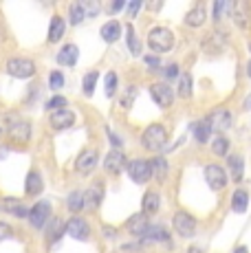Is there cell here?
Instances as JSON below:
<instances>
[{
  "mask_svg": "<svg viewBox=\"0 0 251 253\" xmlns=\"http://www.w3.org/2000/svg\"><path fill=\"white\" fill-rule=\"evenodd\" d=\"M167 141V132L161 124H152L146 128V132L141 134V145L148 150V152H159V150L166 148Z\"/></svg>",
  "mask_w": 251,
  "mask_h": 253,
  "instance_id": "6da1fadb",
  "label": "cell"
},
{
  "mask_svg": "<svg viewBox=\"0 0 251 253\" xmlns=\"http://www.w3.org/2000/svg\"><path fill=\"white\" fill-rule=\"evenodd\" d=\"M148 46L152 48L154 53H166L174 46V33L166 27H154L150 33H148Z\"/></svg>",
  "mask_w": 251,
  "mask_h": 253,
  "instance_id": "7a4b0ae2",
  "label": "cell"
},
{
  "mask_svg": "<svg viewBox=\"0 0 251 253\" xmlns=\"http://www.w3.org/2000/svg\"><path fill=\"white\" fill-rule=\"evenodd\" d=\"M128 174L134 183L143 185L152 178V165L148 161H141V159H132V161L128 163Z\"/></svg>",
  "mask_w": 251,
  "mask_h": 253,
  "instance_id": "3957f363",
  "label": "cell"
},
{
  "mask_svg": "<svg viewBox=\"0 0 251 253\" xmlns=\"http://www.w3.org/2000/svg\"><path fill=\"white\" fill-rule=\"evenodd\" d=\"M7 73L13 77H20V80H27V77L36 75V64L31 60H22V57H13V60L7 62Z\"/></svg>",
  "mask_w": 251,
  "mask_h": 253,
  "instance_id": "277c9868",
  "label": "cell"
},
{
  "mask_svg": "<svg viewBox=\"0 0 251 253\" xmlns=\"http://www.w3.org/2000/svg\"><path fill=\"white\" fill-rule=\"evenodd\" d=\"M174 229L181 238H192L196 233V220L185 211L174 213Z\"/></svg>",
  "mask_w": 251,
  "mask_h": 253,
  "instance_id": "5b68a950",
  "label": "cell"
},
{
  "mask_svg": "<svg viewBox=\"0 0 251 253\" xmlns=\"http://www.w3.org/2000/svg\"><path fill=\"white\" fill-rule=\"evenodd\" d=\"M49 211H51V205L46 201L36 203V205L29 209V222H31L33 229H42V227H44L46 218H49Z\"/></svg>",
  "mask_w": 251,
  "mask_h": 253,
  "instance_id": "8992f818",
  "label": "cell"
},
{
  "mask_svg": "<svg viewBox=\"0 0 251 253\" xmlns=\"http://www.w3.org/2000/svg\"><path fill=\"white\" fill-rule=\"evenodd\" d=\"M205 181L214 192H220L227 185V174L220 165H207L205 168Z\"/></svg>",
  "mask_w": 251,
  "mask_h": 253,
  "instance_id": "52a82bcc",
  "label": "cell"
},
{
  "mask_svg": "<svg viewBox=\"0 0 251 253\" xmlns=\"http://www.w3.org/2000/svg\"><path fill=\"white\" fill-rule=\"evenodd\" d=\"M97 159H99V154H97V150L95 148H88V150H84V152L77 157V161H75V169L80 174H88V172H93V168L97 165Z\"/></svg>",
  "mask_w": 251,
  "mask_h": 253,
  "instance_id": "ba28073f",
  "label": "cell"
},
{
  "mask_svg": "<svg viewBox=\"0 0 251 253\" xmlns=\"http://www.w3.org/2000/svg\"><path fill=\"white\" fill-rule=\"evenodd\" d=\"M150 95L154 97V101H157L161 108H167V106H172V101H174V90L167 84H152Z\"/></svg>",
  "mask_w": 251,
  "mask_h": 253,
  "instance_id": "9c48e42d",
  "label": "cell"
},
{
  "mask_svg": "<svg viewBox=\"0 0 251 253\" xmlns=\"http://www.w3.org/2000/svg\"><path fill=\"white\" fill-rule=\"evenodd\" d=\"M104 168H106V172L108 174H119L124 168H128L122 150H110V152L106 154V159H104Z\"/></svg>",
  "mask_w": 251,
  "mask_h": 253,
  "instance_id": "30bf717a",
  "label": "cell"
},
{
  "mask_svg": "<svg viewBox=\"0 0 251 253\" xmlns=\"http://www.w3.org/2000/svg\"><path fill=\"white\" fill-rule=\"evenodd\" d=\"M66 233L73 236L75 240H86L90 236V225L84 220V218H71L66 222Z\"/></svg>",
  "mask_w": 251,
  "mask_h": 253,
  "instance_id": "8fae6325",
  "label": "cell"
},
{
  "mask_svg": "<svg viewBox=\"0 0 251 253\" xmlns=\"http://www.w3.org/2000/svg\"><path fill=\"white\" fill-rule=\"evenodd\" d=\"M126 229H128L132 236H146L148 229H150V225H148V216L146 213H134V216L128 218V222H126Z\"/></svg>",
  "mask_w": 251,
  "mask_h": 253,
  "instance_id": "7c38bea8",
  "label": "cell"
},
{
  "mask_svg": "<svg viewBox=\"0 0 251 253\" xmlns=\"http://www.w3.org/2000/svg\"><path fill=\"white\" fill-rule=\"evenodd\" d=\"M75 124V115L71 110H57V113L51 115V126L55 130H64V128H71Z\"/></svg>",
  "mask_w": 251,
  "mask_h": 253,
  "instance_id": "4fadbf2b",
  "label": "cell"
},
{
  "mask_svg": "<svg viewBox=\"0 0 251 253\" xmlns=\"http://www.w3.org/2000/svg\"><path fill=\"white\" fill-rule=\"evenodd\" d=\"M9 137L13 141H29V137H31V124H29V121L9 124Z\"/></svg>",
  "mask_w": 251,
  "mask_h": 253,
  "instance_id": "5bb4252c",
  "label": "cell"
},
{
  "mask_svg": "<svg viewBox=\"0 0 251 253\" xmlns=\"http://www.w3.org/2000/svg\"><path fill=\"white\" fill-rule=\"evenodd\" d=\"M231 18H234V22L238 24L240 29H247L249 27V4L236 2L234 7H231Z\"/></svg>",
  "mask_w": 251,
  "mask_h": 253,
  "instance_id": "9a60e30c",
  "label": "cell"
},
{
  "mask_svg": "<svg viewBox=\"0 0 251 253\" xmlns=\"http://www.w3.org/2000/svg\"><path fill=\"white\" fill-rule=\"evenodd\" d=\"M209 124H211V128H216V130H227L231 126V113L225 108L214 110V113L209 115Z\"/></svg>",
  "mask_w": 251,
  "mask_h": 253,
  "instance_id": "2e32d148",
  "label": "cell"
},
{
  "mask_svg": "<svg viewBox=\"0 0 251 253\" xmlns=\"http://www.w3.org/2000/svg\"><path fill=\"white\" fill-rule=\"evenodd\" d=\"M211 124H209V119H205V121H194L192 124V132H194V137L199 143H207V139H209V134H211Z\"/></svg>",
  "mask_w": 251,
  "mask_h": 253,
  "instance_id": "e0dca14e",
  "label": "cell"
},
{
  "mask_svg": "<svg viewBox=\"0 0 251 253\" xmlns=\"http://www.w3.org/2000/svg\"><path fill=\"white\" fill-rule=\"evenodd\" d=\"M86 194V203H84V209H97V205L101 203V196H104V187L99 183H95L93 187L88 189Z\"/></svg>",
  "mask_w": 251,
  "mask_h": 253,
  "instance_id": "ac0fdd59",
  "label": "cell"
},
{
  "mask_svg": "<svg viewBox=\"0 0 251 253\" xmlns=\"http://www.w3.org/2000/svg\"><path fill=\"white\" fill-rule=\"evenodd\" d=\"M77 55H80V53H77V46L75 44H66L60 53H57V62H60L62 66H75Z\"/></svg>",
  "mask_w": 251,
  "mask_h": 253,
  "instance_id": "d6986e66",
  "label": "cell"
},
{
  "mask_svg": "<svg viewBox=\"0 0 251 253\" xmlns=\"http://www.w3.org/2000/svg\"><path fill=\"white\" fill-rule=\"evenodd\" d=\"M119 36H122V24L117 20H110L101 27V38H104V42H115V40H119Z\"/></svg>",
  "mask_w": 251,
  "mask_h": 253,
  "instance_id": "ffe728a7",
  "label": "cell"
},
{
  "mask_svg": "<svg viewBox=\"0 0 251 253\" xmlns=\"http://www.w3.org/2000/svg\"><path fill=\"white\" fill-rule=\"evenodd\" d=\"M150 165H152V176L157 178L159 183H166V178H167V161L163 157H154L152 161H150Z\"/></svg>",
  "mask_w": 251,
  "mask_h": 253,
  "instance_id": "44dd1931",
  "label": "cell"
},
{
  "mask_svg": "<svg viewBox=\"0 0 251 253\" xmlns=\"http://www.w3.org/2000/svg\"><path fill=\"white\" fill-rule=\"evenodd\" d=\"M249 205V194L245 189H236L234 196H231V207H234L236 213H245Z\"/></svg>",
  "mask_w": 251,
  "mask_h": 253,
  "instance_id": "7402d4cb",
  "label": "cell"
},
{
  "mask_svg": "<svg viewBox=\"0 0 251 253\" xmlns=\"http://www.w3.org/2000/svg\"><path fill=\"white\" fill-rule=\"evenodd\" d=\"M64 29H66L64 20H62L60 16H53L51 29H49V42H51V44H55V42L62 40V36H64Z\"/></svg>",
  "mask_w": 251,
  "mask_h": 253,
  "instance_id": "603a6c76",
  "label": "cell"
},
{
  "mask_svg": "<svg viewBox=\"0 0 251 253\" xmlns=\"http://www.w3.org/2000/svg\"><path fill=\"white\" fill-rule=\"evenodd\" d=\"M227 163H229V169H231V178H234L236 183L243 181V174H245L243 157H238V154H231V157L227 159Z\"/></svg>",
  "mask_w": 251,
  "mask_h": 253,
  "instance_id": "cb8c5ba5",
  "label": "cell"
},
{
  "mask_svg": "<svg viewBox=\"0 0 251 253\" xmlns=\"http://www.w3.org/2000/svg\"><path fill=\"white\" fill-rule=\"evenodd\" d=\"M159 205H161V198H159L157 192H146V196H143V213H157L159 211Z\"/></svg>",
  "mask_w": 251,
  "mask_h": 253,
  "instance_id": "d4e9b609",
  "label": "cell"
},
{
  "mask_svg": "<svg viewBox=\"0 0 251 253\" xmlns=\"http://www.w3.org/2000/svg\"><path fill=\"white\" fill-rule=\"evenodd\" d=\"M66 231V225L60 220V218H53L51 220V227H49V233H46V242L53 245V242L60 240V236Z\"/></svg>",
  "mask_w": 251,
  "mask_h": 253,
  "instance_id": "484cf974",
  "label": "cell"
},
{
  "mask_svg": "<svg viewBox=\"0 0 251 253\" xmlns=\"http://www.w3.org/2000/svg\"><path fill=\"white\" fill-rule=\"evenodd\" d=\"M205 18H207V13H205V9L201 7H194L192 11H187V16H185V24L187 27H201L203 22H205Z\"/></svg>",
  "mask_w": 251,
  "mask_h": 253,
  "instance_id": "4316f807",
  "label": "cell"
},
{
  "mask_svg": "<svg viewBox=\"0 0 251 253\" xmlns=\"http://www.w3.org/2000/svg\"><path fill=\"white\" fill-rule=\"evenodd\" d=\"M143 240H154V242H157V240H163L167 247H170V233H167L166 227H150V229H148V233L143 236ZM170 249H172V247H170Z\"/></svg>",
  "mask_w": 251,
  "mask_h": 253,
  "instance_id": "83f0119b",
  "label": "cell"
},
{
  "mask_svg": "<svg viewBox=\"0 0 251 253\" xmlns=\"http://www.w3.org/2000/svg\"><path fill=\"white\" fill-rule=\"evenodd\" d=\"M27 194H31V196H38V194L42 192V176L38 172H29V176H27Z\"/></svg>",
  "mask_w": 251,
  "mask_h": 253,
  "instance_id": "f1b7e54d",
  "label": "cell"
},
{
  "mask_svg": "<svg viewBox=\"0 0 251 253\" xmlns=\"http://www.w3.org/2000/svg\"><path fill=\"white\" fill-rule=\"evenodd\" d=\"M84 203H86L84 192H73L69 196V209L71 211H82V209H84Z\"/></svg>",
  "mask_w": 251,
  "mask_h": 253,
  "instance_id": "f546056e",
  "label": "cell"
},
{
  "mask_svg": "<svg viewBox=\"0 0 251 253\" xmlns=\"http://www.w3.org/2000/svg\"><path fill=\"white\" fill-rule=\"evenodd\" d=\"M97 80H99V73L97 71H90L88 75H84V82H82V86H84V95H88V97L93 95Z\"/></svg>",
  "mask_w": 251,
  "mask_h": 253,
  "instance_id": "4dcf8cb0",
  "label": "cell"
},
{
  "mask_svg": "<svg viewBox=\"0 0 251 253\" xmlns=\"http://www.w3.org/2000/svg\"><path fill=\"white\" fill-rule=\"evenodd\" d=\"M178 95H181L183 99H187V97L192 95V77L187 75V73H183L181 80H178Z\"/></svg>",
  "mask_w": 251,
  "mask_h": 253,
  "instance_id": "1f68e13d",
  "label": "cell"
},
{
  "mask_svg": "<svg viewBox=\"0 0 251 253\" xmlns=\"http://www.w3.org/2000/svg\"><path fill=\"white\" fill-rule=\"evenodd\" d=\"M4 205H7V211L13 213V216H18V218L29 216V209H25L18 201H11V198H7V201H4Z\"/></svg>",
  "mask_w": 251,
  "mask_h": 253,
  "instance_id": "d6a6232c",
  "label": "cell"
},
{
  "mask_svg": "<svg viewBox=\"0 0 251 253\" xmlns=\"http://www.w3.org/2000/svg\"><path fill=\"white\" fill-rule=\"evenodd\" d=\"M84 18H86L84 4H82V2H73V4H71V24H80Z\"/></svg>",
  "mask_w": 251,
  "mask_h": 253,
  "instance_id": "836d02e7",
  "label": "cell"
},
{
  "mask_svg": "<svg viewBox=\"0 0 251 253\" xmlns=\"http://www.w3.org/2000/svg\"><path fill=\"white\" fill-rule=\"evenodd\" d=\"M126 31H128V48L137 55V53H141V42H139V38L134 36V29H132V24H128L126 27Z\"/></svg>",
  "mask_w": 251,
  "mask_h": 253,
  "instance_id": "e575fe53",
  "label": "cell"
},
{
  "mask_svg": "<svg viewBox=\"0 0 251 253\" xmlns=\"http://www.w3.org/2000/svg\"><path fill=\"white\" fill-rule=\"evenodd\" d=\"M211 150H214V154H218V157H225L227 150H229V141L225 137H216L211 141Z\"/></svg>",
  "mask_w": 251,
  "mask_h": 253,
  "instance_id": "d590c367",
  "label": "cell"
},
{
  "mask_svg": "<svg viewBox=\"0 0 251 253\" xmlns=\"http://www.w3.org/2000/svg\"><path fill=\"white\" fill-rule=\"evenodd\" d=\"M231 7H234V4L225 2V0H218V2L214 4V20H220V18H223V13H225V11H229Z\"/></svg>",
  "mask_w": 251,
  "mask_h": 253,
  "instance_id": "8d00e7d4",
  "label": "cell"
},
{
  "mask_svg": "<svg viewBox=\"0 0 251 253\" xmlns=\"http://www.w3.org/2000/svg\"><path fill=\"white\" fill-rule=\"evenodd\" d=\"M64 106H69V104H66V97L57 95V97H53L49 104H46V108L53 110V113H57V110H64Z\"/></svg>",
  "mask_w": 251,
  "mask_h": 253,
  "instance_id": "74e56055",
  "label": "cell"
},
{
  "mask_svg": "<svg viewBox=\"0 0 251 253\" xmlns=\"http://www.w3.org/2000/svg\"><path fill=\"white\" fill-rule=\"evenodd\" d=\"M115 90H117V75H115V73H108V75H106V95L113 97Z\"/></svg>",
  "mask_w": 251,
  "mask_h": 253,
  "instance_id": "f35d334b",
  "label": "cell"
},
{
  "mask_svg": "<svg viewBox=\"0 0 251 253\" xmlns=\"http://www.w3.org/2000/svg\"><path fill=\"white\" fill-rule=\"evenodd\" d=\"M134 95H137V88H134V86H128V90H126V95H124V99H122L124 108H130V106H132Z\"/></svg>",
  "mask_w": 251,
  "mask_h": 253,
  "instance_id": "ab89813d",
  "label": "cell"
},
{
  "mask_svg": "<svg viewBox=\"0 0 251 253\" xmlns=\"http://www.w3.org/2000/svg\"><path fill=\"white\" fill-rule=\"evenodd\" d=\"M62 84H64V77H62V73H53L51 75V88H62Z\"/></svg>",
  "mask_w": 251,
  "mask_h": 253,
  "instance_id": "60d3db41",
  "label": "cell"
},
{
  "mask_svg": "<svg viewBox=\"0 0 251 253\" xmlns=\"http://www.w3.org/2000/svg\"><path fill=\"white\" fill-rule=\"evenodd\" d=\"M82 4H84V11H86V16H95V13L99 11V4H97V2H86V0H84V2H82Z\"/></svg>",
  "mask_w": 251,
  "mask_h": 253,
  "instance_id": "b9f144b4",
  "label": "cell"
},
{
  "mask_svg": "<svg viewBox=\"0 0 251 253\" xmlns=\"http://www.w3.org/2000/svg\"><path fill=\"white\" fill-rule=\"evenodd\" d=\"M7 238H11V227L7 222H0V240H7Z\"/></svg>",
  "mask_w": 251,
  "mask_h": 253,
  "instance_id": "7bdbcfd3",
  "label": "cell"
},
{
  "mask_svg": "<svg viewBox=\"0 0 251 253\" xmlns=\"http://www.w3.org/2000/svg\"><path fill=\"white\" fill-rule=\"evenodd\" d=\"M139 9H141V2H139V0H132V2L128 4V16L134 18V13H137Z\"/></svg>",
  "mask_w": 251,
  "mask_h": 253,
  "instance_id": "ee69618b",
  "label": "cell"
},
{
  "mask_svg": "<svg viewBox=\"0 0 251 253\" xmlns=\"http://www.w3.org/2000/svg\"><path fill=\"white\" fill-rule=\"evenodd\" d=\"M124 7H126V2H124V0H115V2L108 7V13H117V11H122Z\"/></svg>",
  "mask_w": 251,
  "mask_h": 253,
  "instance_id": "f6af8a7d",
  "label": "cell"
},
{
  "mask_svg": "<svg viewBox=\"0 0 251 253\" xmlns=\"http://www.w3.org/2000/svg\"><path fill=\"white\" fill-rule=\"evenodd\" d=\"M108 137H110V143L115 145V150H119V148H122V143H124V141L119 139L117 134H115V132H110V130H108Z\"/></svg>",
  "mask_w": 251,
  "mask_h": 253,
  "instance_id": "bcb514c9",
  "label": "cell"
},
{
  "mask_svg": "<svg viewBox=\"0 0 251 253\" xmlns=\"http://www.w3.org/2000/svg\"><path fill=\"white\" fill-rule=\"evenodd\" d=\"M166 77H170V80H172V77H178V66L176 64L167 66V69H166Z\"/></svg>",
  "mask_w": 251,
  "mask_h": 253,
  "instance_id": "7dc6e473",
  "label": "cell"
},
{
  "mask_svg": "<svg viewBox=\"0 0 251 253\" xmlns=\"http://www.w3.org/2000/svg\"><path fill=\"white\" fill-rule=\"evenodd\" d=\"M146 62H148V66H154V69L159 66V57H146Z\"/></svg>",
  "mask_w": 251,
  "mask_h": 253,
  "instance_id": "c3c4849f",
  "label": "cell"
},
{
  "mask_svg": "<svg viewBox=\"0 0 251 253\" xmlns=\"http://www.w3.org/2000/svg\"><path fill=\"white\" fill-rule=\"evenodd\" d=\"M148 7H150L152 11H159V9H161V2H150V4H148Z\"/></svg>",
  "mask_w": 251,
  "mask_h": 253,
  "instance_id": "681fc988",
  "label": "cell"
},
{
  "mask_svg": "<svg viewBox=\"0 0 251 253\" xmlns=\"http://www.w3.org/2000/svg\"><path fill=\"white\" fill-rule=\"evenodd\" d=\"M234 253H249V251H247V247H238Z\"/></svg>",
  "mask_w": 251,
  "mask_h": 253,
  "instance_id": "f907efd6",
  "label": "cell"
},
{
  "mask_svg": "<svg viewBox=\"0 0 251 253\" xmlns=\"http://www.w3.org/2000/svg\"><path fill=\"white\" fill-rule=\"evenodd\" d=\"M245 106H247V108H249V110H251V95H249V97H247V99H245Z\"/></svg>",
  "mask_w": 251,
  "mask_h": 253,
  "instance_id": "816d5d0a",
  "label": "cell"
},
{
  "mask_svg": "<svg viewBox=\"0 0 251 253\" xmlns=\"http://www.w3.org/2000/svg\"><path fill=\"white\" fill-rule=\"evenodd\" d=\"M247 73H249V77H251V62H249V64H247Z\"/></svg>",
  "mask_w": 251,
  "mask_h": 253,
  "instance_id": "f5cc1de1",
  "label": "cell"
},
{
  "mask_svg": "<svg viewBox=\"0 0 251 253\" xmlns=\"http://www.w3.org/2000/svg\"><path fill=\"white\" fill-rule=\"evenodd\" d=\"M190 253H201V251H199V249H192V251H190Z\"/></svg>",
  "mask_w": 251,
  "mask_h": 253,
  "instance_id": "db71d44e",
  "label": "cell"
}]
</instances>
